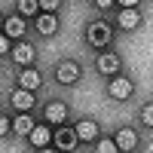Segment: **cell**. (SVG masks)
<instances>
[{
    "instance_id": "obj_11",
    "label": "cell",
    "mask_w": 153,
    "mask_h": 153,
    "mask_svg": "<svg viewBox=\"0 0 153 153\" xmlns=\"http://www.w3.org/2000/svg\"><path fill=\"white\" fill-rule=\"evenodd\" d=\"M113 144H117V150H135L138 147V135L132 129H120L117 138H113Z\"/></svg>"
},
{
    "instance_id": "obj_23",
    "label": "cell",
    "mask_w": 153,
    "mask_h": 153,
    "mask_svg": "<svg viewBox=\"0 0 153 153\" xmlns=\"http://www.w3.org/2000/svg\"><path fill=\"white\" fill-rule=\"evenodd\" d=\"M6 132H9V120H6V117H0V138H3Z\"/></svg>"
},
{
    "instance_id": "obj_18",
    "label": "cell",
    "mask_w": 153,
    "mask_h": 153,
    "mask_svg": "<svg viewBox=\"0 0 153 153\" xmlns=\"http://www.w3.org/2000/svg\"><path fill=\"white\" fill-rule=\"evenodd\" d=\"M141 123L153 129V104H144V107H141Z\"/></svg>"
},
{
    "instance_id": "obj_15",
    "label": "cell",
    "mask_w": 153,
    "mask_h": 153,
    "mask_svg": "<svg viewBox=\"0 0 153 153\" xmlns=\"http://www.w3.org/2000/svg\"><path fill=\"white\" fill-rule=\"evenodd\" d=\"M3 34H6V37H12V40H19V37L25 34V22H22L19 16L6 19V22H3Z\"/></svg>"
},
{
    "instance_id": "obj_24",
    "label": "cell",
    "mask_w": 153,
    "mask_h": 153,
    "mask_svg": "<svg viewBox=\"0 0 153 153\" xmlns=\"http://www.w3.org/2000/svg\"><path fill=\"white\" fill-rule=\"evenodd\" d=\"M37 153H55V150H49V147H43V150H37Z\"/></svg>"
},
{
    "instance_id": "obj_21",
    "label": "cell",
    "mask_w": 153,
    "mask_h": 153,
    "mask_svg": "<svg viewBox=\"0 0 153 153\" xmlns=\"http://www.w3.org/2000/svg\"><path fill=\"white\" fill-rule=\"evenodd\" d=\"M117 6H120V9H138V6H141V0H120Z\"/></svg>"
},
{
    "instance_id": "obj_8",
    "label": "cell",
    "mask_w": 153,
    "mask_h": 153,
    "mask_svg": "<svg viewBox=\"0 0 153 153\" xmlns=\"http://www.w3.org/2000/svg\"><path fill=\"white\" fill-rule=\"evenodd\" d=\"M52 129H49V126H34V132L28 135V141L37 147V150H43V147H49V141H52Z\"/></svg>"
},
{
    "instance_id": "obj_9",
    "label": "cell",
    "mask_w": 153,
    "mask_h": 153,
    "mask_svg": "<svg viewBox=\"0 0 153 153\" xmlns=\"http://www.w3.org/2000/svg\"><path fill=\"white\" fill-rule=\"evenodd\" d=\"M40 74H37L34 68H25L22 74H19V89H25V92H37L40 89Z\"/></svg>"
},
{
    "instance_id": "obj_17",
    "label": "cell",
    "mask_w": 153,
    "mask_h": 153,
    "mask_svg": "<svg viewBox=\"0 0 153 153\" xmlns=\"http://www.w3.org/2000/svg\"><path fill=\"white\" fill-rule=\"evenodd\" d=\"M16 9H19V12H25V16H34V12L40 9V3H34V0H19Z\"/></svg>"
},
{
    "instance_id": "obj_22",
    "label": "cell",
    "mask_w": 153,
    "mask_h": 153,
    "mask_svg": "<svg viewBox=\"0 0 153 153\" xmlns=\"http://www.w3.org/2000/svg\"><path fill=\"white\" fill-rule=\"evenodd\" d=\"M3 52H9V37L0 34V55H3Z\"/></svg>"
},
{
    "instance_id": "obj_25",
    "label": "cell",
    "mask_w": 153,
    "mask_h": 153,
    "mask_svg": "<svg viewBox=\"0 0 153 153\" xmlns=\"http://www.w3.org/2000/svg\"><path fill=\"white\" fill-rule=\"evenodd\" d=\"M0 31H3V19H0Z\"/></svg>"
},
{
    "instance_id": "obj_19",
    "label": "cell",
    "mask_w": 153,
    "mask_h": 153,
    "mask_svg": "<svg viewBox=\"0 0 153 153\" xmlns=\"http://www.w3.org/2000/svg\"><path fill=\"white\" fill-rule=\"evenodd\" d=\"M98 153H117V144L107 141V138H101V141H98Z\"/></svg>"
},
{
    "instance_id": "obj_20",
    "label": "cell",
    "mask_w": 153,
    "mask_h": 153,
    "mask_svg": "<svg viewBox=\"0 0 153 153\" xmlns=\"http://www.w3.org/2000/svg\"><path fill=\"white\" fill-rule=\"evenodd\" d=\"M40 9H46V16H55V9H58V0H43Z\"/></svg>"
},
{
    "instance_id": "obj_4",
    "label": "cell",
    "mask_w": 153,
    "mask_h": 153,
    "mask_svg": "<svg viewBox=\"0 0 153 153\" xmlns=\"http://www.w3.org/2000/svg\"><path fill=\"white\" fill-rule=\"evenodd\" d=\"M55 76H58L61 86H74V83L83 76V71H80V65H76V61H61L58 71H55Z\"/></svg>"
},
{
    "instance_id": "obj_2",
    "label": "cell",
    "mask_w": 153,
    "mask_h": 153,
    "mask_svg": "<svg viewBox=\"0 0 153 153\" xmlns=\"http://www.w3.org/2000/svg\"><path fill=\"white\" fill-rule=\"evenodd\" d=\"M52 141H55V147H58L61 153H68V150H74L76 144H80V138H76V129H74V126H58V132L52 135Z\"/></svg>"
},
{
    "instance_id": "obj_12",
    "label": "cell",
    "mask_w": 153,
    "mask_h": 153,
    "mask_svg": "<svg viewBox=\"0 0 153 153\" xmlns=\"http://www.w3.org/2000/svg\"><path fill=\"white\" fill-rule=\"evenodd\" d=\"M12 107H19L22 113H31V107H34V92L16 89V92H12Z\"/></svg>"
},
{
    "instance_id": "obj_3",
    "label": "cell",
    "mask_w": 153,
    "mask_h": 153,
    "mask_svg": "<svg viewBox=\"0 0 153 153\" xmlns=\"http://www.w3.org/2000/svg\"><path fill=\"white\" fill-rule=\"evenodd\" d=\"M107 92H110V98H120V101H126V98H132V92H135V83L129 80V76H113V80L107 83Z\"/></svg>"
},
{
    "instance_id": "obj_16",
    "label": "cell",
    "mask_w": 153,
    "mask_h": 153,
    "mask_svg": "<svg viewBox=\"0 0 153 153\" xmlns=\"http://www.w3.org/2000/svg\"><path fill=\"white\" fill-rule=\"evenodd\" d=\"M34 120H31V113H19V117H16V123H12V129H16L19 135H25V138H28L31 132H34Z\"/></svg>"
},
{
    "instance_id": "obj_10",
    "label": "cell",
    "mask_w": 153,
    "mask_h": 153,
    "mask_svg": "<svg viewBox=\"0 0 153 153\" xmlns=\"http://www.w3.org/2000/svg\"><path fill=\"white\" fill-rule=\"evenodd\" d=\"M74 129H76V138H80V141H98V123L95 120H80Z\"/></svg>"
},
{
    "instance_id": "obj_7",
    "label": "cell",
    "mask_w": 153,
    "mask_h": 153,
    "mask_svg": "<svg viewBox=\"0 0 153 153\" xmlns=\"http://www.w3.org/2000/svg\"><path fill=\"white\" fill-rule=\"evenodd\" d=\"M12 61L22 68H31L34 65V46L31 43H16L12 46Z\"/></svg>"
},
{
    "instance_id": "obj_1",
    "label": "cell",
    "mask_w": 153,
    "mask_h": 153,
    "mask_svg": "<svg viewBox=\"0 0 153 153\" xmlns=\"http://www.w3.org/2000/svg\"><path fill=\"white\" fill-rule=\"evenodd\" d=\"M110 40H113L110 25H104V22H92V25L86 28V43H89V46L104 49V46H110Z\"/></svg>"
},
{
    "instance_id": "obj_6",
    "label": "cell",
    "mask_w": 153,
    "mask_h": 153,
    "mask_svg": "<svg viewBox=\"0 0 153 153\" xmlns=\"http://www.w3.org/2000/svg\"><path fill=\"white\" fill-rule=\"evenodd\" d=\"M120 55H113V52H104L98 61H95V68H98V74H104V76H117L120 74Z\"/></svg>"
},
{
    "instance_id": "obj_14",
    "label": "cell",
    "mask_w": 153,
    "mask_h": 153,
    "mask_svg": "<svg viewBox=\"0 0 153 153\" xmlns=\"http://www.w3.org/2000/svg\"><path fill=\"white\" fill-rule=\"evenodd\" d=\"M37 31H40L43 37H52V34L58 31V19H55V16H46V12H43V16H37Z\"/></svg>"
},
{
    "instance_id": "obj_5",
    "label": "cell",
    "mask_w": 153,
    "mask_h": 153,
    "mask_svg": "<svg viewBox=\"0 0 153 153\" xmlns=\"http://www.w3.org/2000/svg\"><path fill=\"white\" fill-rule=\"evenodd\" d=\"M43 117H46L49 126H65V120H68V107L61 104V101H49L46 110H43Z\"/></svg>"
},
{
    "instance_id": "obj_13",
    "label": "cell",
    "mask_w": 153,
    "mask_h": 153,
    "mask_svg": "<svg viewBox=\"0 0 153 153\" xmlns=\"http://www.w3.org/2000/svg\"><path fill=\"white\" fill-rule=\"evenodd\" d=\"M117 22H120V28H126V31H135L138 25H141V16H138V9H120Z\"/></svg>"
}]
</instances>
